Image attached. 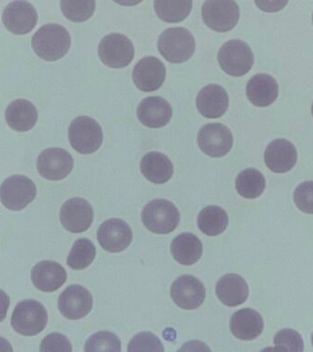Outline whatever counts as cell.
I'll list each match as a JSON object with an SVG mask.
<instances>
[{"mask_svg": "<svg viewBox=\"0 0 313 352\" xmlns=\"http://www.w3.org/2000/svg\"><path fill=\"white\" fill-rule=\"evenodd\" d=\"M128 352H164V346L153 333L140 332L129 341Z\"/></svg>", "mask_w": 313, "mask_h": 352, "instance_id": "34", "label": "cell"}, {"mask_svg": "<svg viewBox=\"0 0 313 352\" xmlns=\"http://www.w3.org/2000/svg\"><path fill=\"white\" fill-rule=\"evenodd\" d=\"M170 296L178 307L185 310L199 308L205 302L206 290L203 283L192 275H183L170 287Z\"/></svg>", "mask_w": 313, "mask_h": 352, "instance_id": "11", "label": "cell"}, {"mask_svg": "<svg viewBox=\"0 0 313 352\" xmlns=\"http://www.w3.org/2000/svg\"><path fill=\"white\" fill-rule=\"evenodd\" d=\"M48 323V313L41 302L33 299L18 302L11 316V326L25 337H34L43 332Z\"/></svg>", "mask_w": 313, "mask_h": 352, "instance_id": "2", "label": "cell"}, {"mask_svg": "<svg viewBox=\"0 0 313 352\" xmlns=\"http://www.w3.org/2000/svg\"><path fill=\"white\" fill-rule=\"evenodd\" d=\"M10 298L5 292L0 289V323L7 316L8 308H10Z\"/></svg>", "mask_w": 313, "mask_h": 352, "instance_id": "39", "label": "cell"}, {"mask_svg": "<svg viewBox=\"0 0 313 352\" xmlns=\"http://www.w3.org/2000/svg\"><path fill=\"white\" fill-rule=\"evenodd\" d=\"M143 224L151 232L169 234L178 227L180 213L174 204L165 199L150 201L141 213Z\"/></svg>", "mask_w": 313, "mask_h": 352, "instance_id": "4", "label": "cell"}, {"mask_svg": "<svg viewBox=\"0 0 313 352\" xmlns=\"http://www.w3.org/2000/svg\"><path fill=\"white\" fill-rule=\"evenodd\" d=\"M37 195L34 182L25 175H12L0 186V200L5 208L21 211L33 202Z\"/></svg>", "mask_w": 313, "mask_h": 352, "instance_id": "6", "label": "cell"}, {"mask_svg": "<svg viewBox=\"0 0 313 352\" xmlns=\"http://www.w3.org/2000/svg\"><path fill=\"white\" fill-rule=\"evenodd\" d=\"M216 294L222 304L235 307L246 301L249 288L246 280L240 275L225 274L217 282Z\"/></svg>", "mask_w": 313, "mask_h": 352, "instance_id": "24", "label": "cell"}, {"mask_svg": "<svg viewBox=\"0 0 313 352\" xmlns=\"http://www.w3.org/2000/svg\"><path fill=\"white\" fill-rule=\"evenodd\" d=\"M154 7L156 15L162 21L169 23L183 21L192 11V2L189 1H155Z\"/></svg>", "mask_w": 313, "mask_h": 352, "instance_id": "31", "label": "cell"}, {"mask_svg": "<svg viewBox=\"0 0 313 352\" xmlns=\"http://www.w3.org/2000/svg\"><path fill=\"white\" fill-rule=\"evenodd\" d=\"M58 308L65 318L79 320L91 312L93 308V297L84 286H68L58 299Z\"/></svg>", "mask_w": 313, "mask_h": 352, "instance_id": "13", "label": "cell"}, {"mask_svg": "<svg viewBox=\"0 0 313 352\" xmlns=\"http://www.w3.org/2000/svg\"><path fill=\"white\" fill-rule=\"evenodd\" d=\"M235 188L241 197L255 199L265 191L266 179L259 170L248 168L239 173L235 180Z\"/></svg>", "mask_w": 313, "mask_h": 352, "instance_id": "29", "label": "cell"}, {"mask_svg": "<svg viewBox=\"0 0 313 352\" xmlns=\"http://www.w3.org/2000/svg\"><path fill=\"white\" fill-rule=\"evenodd\" d=\"M274 343L276 346H281L288 352H303L304 341L299 332L291 329L279 330L275 335Z\"/></svg>", "mask_w": 313, "mask_h": 352, "instance_id": "35", "label": "cell"}, {"mask_svg": "<svg viewBox=\"0 0 313 352\" xmlns=\"http://www.w3.org/2000/svg\"><path fill=\"white\" fill-rule=\"evenodd\" d=\"M102 62L111 68H124L133 60V43L126 36L120 33H110L102 38L98 47Z\"/></svg>", "mask_w": 313, "mask_h": 352, "instance_id": "8", "label": "cell"}, {"mask_svg": "<svg viewBox=\"0 0 313 352\" xmlns=\"http://www.w3.org/2000/svg\"><path fill=\"white\" fill-rule=\"evenodd\" d=\"M132 78L139 90L153 92L163 85L166 78V67L158 58L144 57L135 65Z\"/></svg>", "mask_w": 313, "mask_h": 352, "instance_id": "16", "label": "cell"}, {"mask_svg": "<svg viewBox=\"0 0 313 352\" xmlns=\"http://www.w3.org/2000/svg\"><path fill=\"white\" fill-rule=\"evenodd\" d=\"M312 116H313V103H312Z\"/></svg>", "mask_w": 313, "mask_h": 352, "instance_id": "44", "label": "cell"}, {"mask_svg": "<svg viewBox=\"0 0 313 352\" xmlns=\"http://www.w3.org/2000/svg\"><path fill=\"white\" fill-rule=\"evenodd\" d=\"M177 352H211V351L202 341L191 340L184 343Z\"/></svg>", "mask_w": 313, "mask_h": 352, "instance_id": "38", "label": "cell"}, {"mask_svg": "<svg viewBox=\"0 0 313 352\" xmlns=\"http://www.w3.org/2000/svg\"><path fill=\"white\" fill-rule=\"evenodd\" d=\"M197 224L205 235L216 236L227 230L229 219L224 209L217 206H209L198 214Z\"/></svg>", "mask_w": 313, "mask_h": 352, "instance_id": "28", "label": "cell"}, {"mask_svg": "<svg viewBox=\"0 0 313 352\" xmlns=\"http://www.w3.org/2000/svg\"><path fill=\"white\" fill-rule=\"evenodd\" d=\"M202 243L192 233H181L176 236L172 245L170 252L176 261L181 265L189 266L196 263L202 255Z\"/></svg>", "mask_w": 313, "mask_h": 352, "instance_id": "27", "label": "cell"}, {"mask_svg": "<svg viewBox=\"0 0 313 352\" xmlns=\"http://www.w3.org/2000/svg\"><path fill=\"white\" fill-rule=\"evenodd\" d=\"M218 62L225 73L239 77L251 70L254 54L248 44L240 40L227 41L218 52Z\"/></svg>", "mask_w": 313, "mask_h": 352, "instance_id": "7", "label": "cell"}, {"mask_svg": "<svg viewBox=\"0 0 313 352\" xmlns=\"http://www.w3.org/2000/svg\"><path fill=\"white\" fill-rule=\"evenodd\" d=\"M266 167L273 173L290 172L297 164L298 153L295 146L285 139H277L269 143L264 155Z\"/></svg>", "mask_w": 313, "mask_h": 352, "instance_id": "18", "label": "cell"}, {"mask_svg": "<svg viewBox=\"0 0 313 352\" xmlns=\"http://www.w3.org/2000/svg\"><path fill=\"white\" fill-rule=\"evenodd\" d=\"M140 170L154 184L167 183L173 175V165L169 157L159 151H150L140 162Z\"/></svg>", "mask_w": 313, "mask_h": 352, "instance_id": "26", "label": "cell"}, {"mask_svg": "<svg viewBox=\"0 0 313 352\" xmlns=\"http://www.w3.org/2000/svg\"><path fill=\"white\" fill-rule=\"evenodd\" d=\"M40 352H73V346L65 335L54 332L41 340Z\"/></svg>", "mask_w": 313, "mask_h": 352, "instance_id": "37", "label": "cell"}, {"mask_svg": "<svg viewBox=\"0 0 313 352\" xmlns=\"http://www.w3.org/2000/svg\"><path fill=\"white\" fill-rule=\"evenodd\" d=\"M63 15L74 22L87 21L95 10V1L80 0H62L60 3Z\"/></svg>", "mask_w": 313, "mask_h": 352, "instance_id": "33", "label": "cell"}, {"mask_svg": "<svg viewBox=\"0 0 313 352\" xmlns=\"http://www.w3.org/2000/svg\"><path fill=\"white\" fill-rule=\"evenodd\" d=\"M3 23L14 34L23 35L32 32L38 21V14L30 2L14 1L5 7Z\"/></svg>", "mask_w": 313, "mask_h": 352, "instance_id": "17", "label": "cell"}, {"mask_svg": "<svg viewBox=\"0 0 313 352\" xmlns=\"http://www.w3.org/2000/svg\"><path fill=\"white\" fill-rule=\"evenodd\" d=\"M312 23H313V14H312Z\"/></svg>", "mask_w": 313, "mask_h": 352, "instance_id": "45", "label": "cell"}, {"mask_svg": "<svg viewBox=\"0 0 313 352\" xmlns=\"http://www.w3.org/2000/svg\"><path fill=\"white\" fill-rule=\"evenodd\" d=\"M68 136L71 147L82 154L95 153L103 142L100 125L86 116H80L71 121Z\"/></svg>", "mask_w": 313, "mask_h": 352, "instance_id": "5", "label": "cell"}, {"mask_svg": "<svg viewBox=\"0 0 313 352\" xmlns=\"http://www.w3.org/2000/svg\"><path fill=\"white\" fill-rule=\"evenodd\" d=\"M5 120L14 131H27L36 125L38 111L34 104L27 99H16L5 109Z\"/></svg>", "mask_w": 313, "mask_h": 352, "instance_id": "25", "label": "cell"}, {"mask_svg": "<svg viewBox=\"0 0 313 352\" xmlns=\"http://www.w3.org/2000/svg\"><path fill=\"white\" fill-rule=\"evenodd\" d=\"M255 4L265 11H277L282 10L288 4V1H255Z\"/></svg>", "mask_w": 313, "mask_h": 352, "instance_id": "40", "label": "cell"}, {"mask_svg": "<svg viewBox=\"0 0 313 352\" xmlns=\"http://www.w3.org/2000/svg\"><path fill=\"white\" fill-rule=\"evenodd\" d=\"M260 352H288L287 349L281 346H268L262 349Z\"/></svg>", "mask_w": 313, "mask_h": 352, "instance_id": "42", "label": "cell"}, {"mask_svg": "<svg viewBox=\"0 0 313 352\" xmlns=\"http://www.w3.org/2000/svg\"><path fill=\"white\" fill-rule=\"evenodd\" d=\"M100 246L108 252H120L131 244L133 233L122 219H110L100 226L97 231Z\"/></svg>", "mask_w": 313, "mask_h": 352, "instance_id": "15", "label": "cell"}, {"mask_svg": "<svg viewBox=\"0 0 313 352\" xmlns=\"http://www.w3.org/2000/svg\"><path fill=\"white\" fill-rule=\"evenodd\" d=\"M203 21L218 32H229L237 24L240 10L235 1H206L202 5Z\"/></svg>", "mask_w": 313, "mask_h": 352, "instance_id": "9", "label": "cell"}, {"mask_svg": "<svg viewBox=\"0 0 313 352\" xmlns=\"http://www.w3.org/2000/svg\"><path fill=\"white\" fill-rule=\"evenodd\" d=\"M293 199L299 210L313 214V181L299 184L294 192Z\"/></svg>", "mask_w": 313, "mask_h": 352, "instance_id": "36", "label": "cell"}, {"mask_svg": "<svg viewBox=\"0 0 313 352\" xmlns=\"http://www.w3.org/2000/svg\"><path fill=\"white\" fill-rule=\"evenodd\" d=\"M84 352H121V341L114 333L99 331L88 338Z\"/></svg>", "mask_w": 313, "mask_h": 352, "instance_id": "32", "label": "cell"}, {"mask_svg": "<svg viewBox=\"0 0 313 352\" xmlns=\"http://www.w3.org/2000/svg\"><path fill=\"white\" fill-rule=\"evenodd\" d=\"M60 220L69 232H84L92 225L93 209L88 201L80 197L71 198L60 208Z\"/></svg>", "mask_w": 313, "mask_h": 352, "instance_id": "14", "label": "cell"}, {"mask_svg": "<svg viewBox=\"0 0 313 352\" xmlns=\"http://www.w3.org/2000/svg\"><path fill=\"white\" fill-rule=\"evenodd\" d=\"M32 48L41 59L54 62L67 54L71 47V35L59 24H46L33 35Z\"/></svg>", "mask_w": 313, "mask_h": 352, "instance_id": "1", "label": "cell"}, {"mask_svg": "<svg viewBox=\"0 0 313 352\" xmlns=\"http://www.w3.org/2000/svg\"><path fill=\"white\" fill-rule=\"evenodd\" d=\"M230 330L238 340H255L262 334L264 330L262 316L252 308L238 310L231 318Z\"/></svg>", "mask_w": 313, "mask_h": 352, "instance_id": "22", "label": "cell"}, {"mask_svg": "<svg viewBox=\"0 0 313 352\" xmlns=\"http://www.w3.org/2000/svg\"><path fill=\"white\" fill-rule=\"evenodd\" d=\"M246 96L255 106L266 107L273 104L279 96V85L269 74L253 76L246 85Z\"/></svg>", "mask_w": 313, "mask_h": 352, "instance_id": "23", "label": "cell"}, {"mask_svg": "<svg viewBox=\"0 0 313 352\" xmlns=\"http://www.w3.org/2000/svg\"><path fill=\"white\" fill-rule=\"evenodd\" d=\"M158 48L162 56L169 62L184 63L194 54V37L183 27L169 28L159 36Z\"/></svg>", "mask_w": 313, "mask_h": 352, "instance_id": "3", "label": "cell"}, {"mask_svg": "<svg viewBox=\"0 0 313 352\" xmlns=\"http://www.w3.org/2000/svg\"><path fill=\"white\" fill-rule=\"evenodd\" d=\"M95 247L90 239L85 238L77 239L68 256L67 265L77 271L86 269L95 261Z\"/></svg>", "mask_w": 313, "mask_h": 352, "instance_id": "30", "label": "cell"}, {"mask_svg": "<svg viewBox=\"0 0 313 352\" xmlns=\"http://www.w3.org/2000/svg\"><path fill=\"white\" fill-rule=\"evenodd\" d=\"M73 168V157L63 148H46L38 157V172L47 180H62L70 175Z\"/></svg>", "mask_w": 313, "mask_h": 352, "instance_id": "12", "label": "cell"}, {"mask_svg": "<svg viewBox=\"0 0 313 352\" xmlns=\"http://www.w3.org/2000/svg\"><path fill=\"white\" fill-rule=\"evenodd\" d=\"M232 132L220 123L206 124L198 133V144L200 150L211 157L227 155L233 147Z\"/></svg>", "mask_w": 313, "mask_h": 352, "instance_id": "10", "label": "cell"}, {"mask_svg": "<svg viewBox=\"0 0 313 352\" xmlns=\"http://www.w3.org/2000/svg\"><path fill=\"white\" fill-rule=\"evenodd\" d=\"M0 352H14L10 341L0 337Z\"/></svg>", "mask_w": 313, "mask_h": 352, "instance_id": "41", "label": "cell"}, {"mask_svg": "<svg viewBox=\"0 0 313 352\" xmlns=\"http://www.w3.org/2000/svg\"><path fill=\"white\" fill-rule=\"evenodd\" d=\"M312 346H313V333L312 334Z\"/></svg>", "mask_w": 313, "mask_h": 352, "instance_id": "43", "label": "cell"}, {"mask_svg": "<svg viewBox=\"0 0 313 352\" xmlns=\"http://www.w3.org/2000/svg\"><path fill=\"white\" fill-rule=\"evenodd\" d=\"M196 104L203 117L218 118L227 112L229 98L224 87L210 84L205 85L198 94Z\"/></svg>", "mask_w": 313, "mask_h": 352, "instance_id": "21", "label": "cell"}, {"mask_svg": "<svg viewBox=\"0 0 313 352\" xmlns=\"http://www.w3.org/2000/svg\"><path fill=\"white\" fill-rule=\"evenodd\" d=\"M137 118L143 125L151 129L162 128L172 117V107L161 96L143 99L137 109Z\"/></svg>", "mask_w": 313, "mask_h": 352, "instance_id": "20", "label": "cell"}, {"mask_svg": "<svg viewBox=\"0 0 313 352\" xmlns=\"http://www.w3.org/2000/svg\"><path fill=\"white\" fill-rule=\"evenodd\" d=\"M30 278L38 290L52 293L65 285L67 280V272L56 261H43L33 267Z\"/></svg>", "mask_w": 313, "mask_h": 352, "instance_id": "19", "label": "cell"}]
</instances>
